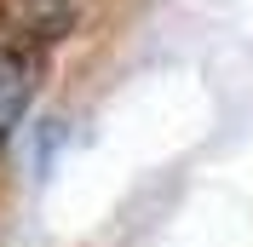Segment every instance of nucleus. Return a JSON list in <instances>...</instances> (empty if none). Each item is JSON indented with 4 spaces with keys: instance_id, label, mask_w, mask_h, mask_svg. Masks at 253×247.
<instances>
[{
    "instance_id": "f257e3e1",
    "label": "nucleus",
    "mask_w": 253,
    "mask_h": 247,
    "mask_svg": "<svg viewBox=\"0 0 253 247\" xmlns=\"http://www.w3.org/2000/svg\"><path fill=\"white\" fill-rule=\"evenodd\" d=\"M35 86H41V75H35V58H29V52L0 46V155H6V144L17 138L23 115H29Z\"/></svg>"
}]
</instances>
